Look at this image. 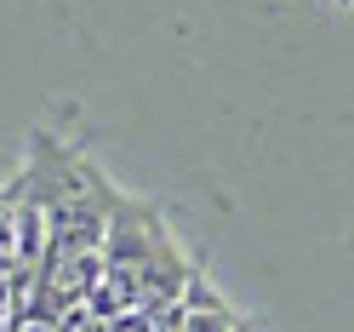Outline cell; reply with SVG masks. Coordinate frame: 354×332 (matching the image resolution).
<instances>
[{
  "label": "cell",
  "instance_id": "cell-1",
  "mask_svg": "<svg viewBox=\"0 0 354 332\" xmlns=\"http://www.w3.org/2000/svg\"><path fill=\"white\" fill-rule=\"evenodd\" d=\"M201 270L183 247H177L171 218L149 201V195L115 189L103 218V247H97V286L86 309L97 321L120 315V309H143V315H166L183 298L189 275Z\"/></svg>",
  "mask_w": 354,
  "mask_h": 332
}]
</instances>
